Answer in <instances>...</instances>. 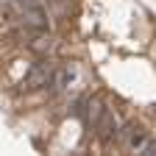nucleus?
I'll return each instance as SVG.
<instances>
[{
	"label": "nucleus",
	"instance_id": "obj_4",
	"mask_svg": "<svg viewBox=\"0 0 156 156\" xmlns=\"http://www.w3.org/2000/svg\"><path fill=\"white\" fill-rule=\"evenodd\" d=\"M87 120L92 123V126H98V123H101V117H103V101H101V98H92V101H87Z\"/></svg>",
	"mask_w": 156,
	"mask_h": 156
},
{
	"label": "nucleus",
	"instance_id": "obj_1",
	"mask_svg": "<svg viewBox=\"0 0 156 156\" xmlns=\"http://www.w3.org/2000/svg\"><path fill=\"white\" fill-rule=\"evenodd\" d=\"M53 78H56V67L50 62H36L23 78V89H42V87L53 84Z\"/></svg>",
	"mask_w": 156,
	"mask_h": 156
},
{
	"label": "nucleus",
	"instance_id": "obj_2",
	"mask_svg": "<svg viewBox=\"0 0 156 156\" xmlns=\"http://www.w3.org/2000/svg\"><path fill=\"white\" fill-rule=\"evenodd\" d=\"M20 23H23L34 36H36V34H42V31H48V17H45V11L39 9V6H31V3H25V6H23Z\"/></svg>",
	"mask_w": 156,
	"mask_h": 156
},
{
	"label": "nucleus",
	"instance_id": "obj_6",
	"mask_svg": "<svg viewBox=\"0 0 156 156\" xmlns=\"http://www.w3.org/2000/svg\"><path fill=\"white\" fill-rule=\"evenodd\" d=\"M73 75H75L73 70H64L62 75H58V81H56V84H58V87H64V84H70V81H73Z\"/></svg>",
	"mask_w": 156,
	"mask_h": 156
},
{
	"label": "nucleus",
	"instance_id": "obj_3",
	"mask_svg": "<svg viewBox=\"0 0 156 156\" xmlns=\"http://www.w3.org/2000/svg\"><path fill=\"white\" fill-rule=\"evenodd\" d=\"M95 128H98V134H101L103 140H106V136H112V131L117 128V117H114V112H112V109H106V112H103V117H101V123H98Z\"/></svg>",
	"mask_w": 156,
	"mask_h": 156
},
{
	"label": "nucleus",
	"instance_id": "obj_5",
	"mask_svg": "<svg viewBox=\"0 0 156 156\" xmlns=\"http://www.w3.org/2000/svg\"><path fill=\"white\" fill-rule=\"evenodd\" d=\"M136 153H142V156H153V153H156V142H153V140H148V142H145L140 151H136Z\"/></svg>",
	"mask_w": 156,
	"mask_h": 156
}]
</instances>
